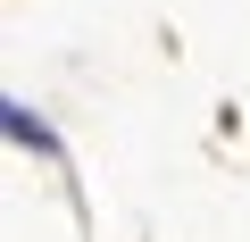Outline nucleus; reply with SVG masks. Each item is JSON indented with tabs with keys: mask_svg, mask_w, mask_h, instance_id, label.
Returning <instances> with one entry per match:
<instances>
[{
	"mask_svg": "<svg viewBox=\"0 0 250 242\" xmlns=\"http://www.w3.org/2000/svg\"><path fill=\"white\" fill-rule=\"evenodd\" d=\"M9 134H17V142H34L42 159H59V134H50V126H34V109H17V100H9Z\"/></svg>",
	"mask_w": 250,
	"mask_h": 242,
	"instance_id": "f257e3e1",
	"label": "nucleus"
}]
</instances>
